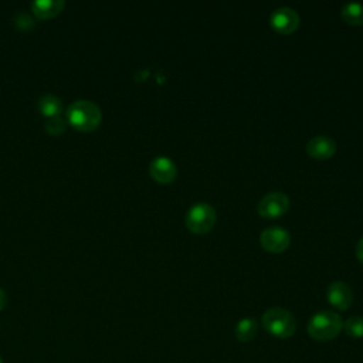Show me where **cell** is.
<instances>
[{"mask_svg":"<svg viewBox=\"0 0 363 363\" xmlns=\"http://www.w3.org/2000/svg\"><path fill=\"white\" fill-rule=\"evenodd\" d=\"M261 323L271 336L278 339L291 337L296 329L295 316L288 309L281 306L267 309L262 313Z\"/></svg>","mask_w":363,"mask_h":363,"instance_id":"7a4b0ae2","label":"cell"},{"mask_svg":"<svg viewBox=\"0 0 363 363\" xmlns=\"http://www.w3.org/2000/svg\"><path fill=\"white\" fill-rule=\"evenodd\" d=\"M326 298L337 309H347L353 301L352 288L343 281H333L326 289Z\"/></svg>","mask_w":363,"mask_h":363,"instance_id":"9c48e42d","label":"cell"},{"mask_svg":"<svg viewBox=\"0 0 363 363\" xmlns=\"http://www.w3.org/2000/svg\"><path fill=\"white\" fill-rule=\"evenodd\" d=\"M0 363H3V362H1V359H0Z\"/></svg>","mask_w":363,"mask_h":363,"instance_id":"ffe728a7","label":"cell"},{"mask_svg":"<svg viewBox=\"0 0 363 363\" xmlns=\"http://www.w3.org/2000/svg\"><path fill=\"white\" fill-rule=\"evenodd\" d=\"M342 329L346 332L347 336L353 339L363 337V318L362 316H350L343 322Z\"/></svg>","mask_w":363,"mask_h":363,"instance_id":"9a60e30c","label":"cell"},{"mask_svg":"<svg viewBox=\"0 0 363 363\" xmlns=\"http://www.w3.org/2000/svg\"><path fill=\"white\" fill-rule=\"evenodd\" d=\"M6 303H7V295H6V292L0 288V311L6 306Z\"/></svg>","mask_w":363,"mask_h":363,"instance_id":"d6986e66","label":"cell"},{"mask_svg":"<svg viewBox=\"0 0 363 363\" xmlns=\"http://www.w3.org/2000/svg\"><path fill=\"white\" fill-rule=\"evenodd\" d=\"M149 173L159 183H170L177 174V167L170 157L156 156L149 164Z\"/></svg>","mask_w":363,"mask_h":363,"instance_id":"ba28073f","label":"cell"},{"mask_svg":"<svg viewBox=\"0 0 363 363\" xmlns=\"http://www.w3.org/2000/svg\"><path fill=\"white\" fill-rule=\"evenodd\" d=\"M269 23L274 30L281 34H289L295 31L299 26V14L295 9L289 6H281L272 10L269 16Z\"/></svg>","mask_w":363,"mask_h":363,"instance_id":"8992f818","label":"cell"},{"mask_svg":"<svg viewBox=\"0 0 363 363\" xmlns=\"http://www.w3.org/2000/svg\"><path fill=\"white\" fill-rule=\"evenodd\" d=\"M259 242L269 252H281L289 245L291 235L284 227L271 225L262 230L259 235Z\"/></svg>","mask_w":363,"mask_h":363,"instance_id":"52a82bcc","label":"cell"},{"mask_svg":"<svg viewBox=\"0 0 363 363\" xmlns=\"http://www.w3.org/2000/svg\"><path fill=\"white\" fill-rule=\"evenodd\" d=\"M356 255L363 262V235L360 237V240L356 244Z\"/></svg>","mask_w":363,"mask_h":363,"instance_id":"ac0fdd59","label":"cell"},{"mask_svg":"<svg viewBox=\"0 0 363 363\" xmlns=\"http://www.w3.org/2000/svg\"><path fill=\"white\" fill-rule=\"evenodd\" d=\"M289 207V199L282 191H269L267 193L257 206L258 213L262 217H279L282 216Z\"/></svg>","mask_w":363,"mask_h":363,"instance_id":"5b68a950","label":"cell"},{"mask_svg":"<svg viewBox=\"0 0 363 363\" xmlns=\"http://www.w3.org/2000/svg\"><path fill=\"white\" fill-rule=\"evenodd\" d=\"M257 329H258V325H257V320L254 318H242L237 322L235 329H234V335H235L237 340L245 343V342H250L255 337Z\"/></svg>","mask_w":363,"mask_h":363,"instance_id":"7c38bea8","label":"cell"},{"mask_svg":"<svg viewBox=\"0 0 363 363\" xmlns=\"http://www.w3.org/2000/svg\"><path fill=\"white\" fill-rule=\"evenodd\" d=\"M14 21H16V24L18 26V27H21V28H27V24L24 23V21H27L28 23V26H33V20H31V17L27 14V13H17L16 14V17H14Z\"/></svg>","mask_w":363,"mask_h":363,"instance_id":"e0dca14e","label":"cell"},{"mask_svg":"<svg viewBox=\"0 0 363 363\" xmlns=\"http://www.w3.org/2000/svg\"><path fill=\"white\" fill-rule=\"evenodd\" d=\"M38 109H40V112L44 116L52 118V116H57V115L61 113L62 102H61V99L58 96L47 94V95H43L38 99Z\"/></svg>","mask_w":363,"mask_h":363,"instance_id":"4fadbf2b","label":"cell"},{"mask_svg":"<svg viewBox=\"0 0 363 363\" xmlns=\"http://www.w3.org/2000/svg\"><path fill=\"white\" fill-rule=\"evenodd\" d=\"M64 129H65V121L60 115L48 118V121L45 122V130L52 136L61 135Z\"/></svg>","mask_w":363,"mask_h":363,"instance_id":"2e32d148","label":"cell"},{"mask_svg":"<svg viewBox=\"0 0 363 363\" xmlns=\"http://www.w3.org/2000/svg\"><path fill=\"white\" fill-rule=\"evenodd\" d=\"M216 220H217V214L214 207L206 201L194 203L186 211V216H184L186 227L196 234L208 233L214 227Z\"/></svg>","mask_w":363,"mask_h":363,"instance_id":"277c9868","label":"cell"},{"mask_svg":"<svg viewBox=\"0 0 363 363\" xmlns=\"http://www.w3.org/2000/svg\"><path fill=\"white\" fill-rule=\"evenodd\" d=\"M343 18L350 24H362L363 23V6L357 1H349L342 7Z\"/></svg>","mask_w":363,"mask_h":363,"instance_id":"5bb4252c","label":"cell"},{"mask_svg":"<svg viewBox=\"0 0 363 363\" xmlns=\"http://www.w3.org/2000/svg\"><path fill=\"white\" fill-rule=\"evenodd\" d=\"M64 0H34L31 3L33 11L41 18H48L58 14L64 9Z\"/></svg>","mask_w":363,"mask_h":363,"instance_id":"8fae6325","label":"cell"},{"mask_svg":"<svg viewBox=\"0 0 363 363\" xmlns=\"http://www.w3.org/2000/svg\"><path fill=\"white\" fill-rule=\"evenodd\" d=\"M306 152L315 159H328L336 152V142L328 135H316L306 143Z\"/></svg>","mask_w":363,"mask_h":363,"instance_id":"30bf717a","label":"cell"},{"mask_svg":"<svg viewBox=\"0 0 363 363\" xmlns=\"http://www.w3.org/2000/svg\"><path fill=\"white\" fill-rule=\"evenodd\" d=\"M65 118L67 122H69L74 128L86 132L95 129L99 125L102 112L95 102L88 99H77L68 106Z\"/></svg>","mask_w":363,"mask_h":363,"instance_id":"6da1fadb","label":"cell"},{"mask_svg":"<svg viewBox=\"0 0 363 363\" xmlns=\"http://www.w3.org/2000/svg\"><path fill=\"white\" fill-rule=\"evenodd\" d=\"M343 326L342 318L332 311H319L308 322V333L312 339L326 342L335 339Z\"/></svg>","mask_w":363,"mask_h":363,"instance_id":"3957f363","label":"cell"}]
</instances>
